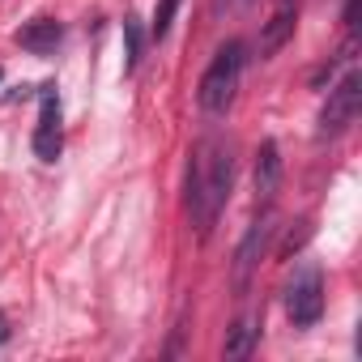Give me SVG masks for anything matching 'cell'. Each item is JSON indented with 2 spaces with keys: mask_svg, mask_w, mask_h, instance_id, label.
<instances>
[{
  "mask_svg": "<svg viewBox=\"0 0 362 362\" xmlns=\"http://www.w3.org/2000/svg\"><path fill=\"white\" fill-rule=\"evenodd\" d=\"M239 5H252V0H214V13H226V9H239Z\"/></svg>",
  "mask_w": 362,
  "mask_h": 362,
  "instance_id": "13",
  "label": "cell"
},
{
  "mask_svg": "<svg viewBox=\"0 0 362 362\" xmlns=\"http://www.w3.org/2000/svg\"><path fill=\"white\" fill-rule=\"evenodd\" d=\"M124 35H128V60H124V69L132 73L136 60H141V26L136 22H124Z\"/></svg>",
  "mask_w": 362,
  "mask_h": 362,
  "instance_id": "12",
  "label": "cell"
},
{
  "mask_svg": "<svg viewBox=\"0 0 362 362\" xmlns=\"http://www.w3.org/2000/svg\"><path fill=\"white\" fill-rule=\"evenodd\" d=\"M230 184H235V149L222 136H205L192 149V166H188V209L197 222V235L209 239L226 201H230Z\"/></svg>",
  "mask_w": 362,
  "mask_h": 362,
  "instance_id": "1",
  "label": "cell"
},
{
  "mask_svg": "<svg viewBox=\"0 0 362 362\" xmlns=\"http://www.w3.org/2000/svg\"><path fill=\"white\" fill-rule=\"evenodd\" d=\"M277 5H298V0H277Z\"/></svg>",
  "mask_w": 362,
  "mask_h": 362,
  "instance_id": "15",
  "label": "cell"
},
{
  "mask_svg": "<svg viewBox=\"0 0 362 362\" xmlns=\"http://www.w3.org/2000/svg\"><path fill=\"white\" fill-rule=\"evenodd\" d=\"M277 188H281V153H277V141H264L256 153V197L269 205Z\"/></svg>",
  "mask_w": 362,
  "mask_h": 362,
  "instance_id": "8",
  "label": "cell"
},
{
  "mask_svg": "<svg viewBox=\"0 0 362 362\" xmlns=\"http://www.w3.org/2000/svg\"><path fill=\"white\" fill-rule=\"evenodd\" d=\"M294 22H298V5H277V13L264 22V35H260V56L264 60L294 35Z\"/></svg>",
  "mask_w": 362,
  "mask_h": 362,
  "instance_id": "9",
  "label": "cell"
},
{
  "mask_svg": "<svg viewBox=\"0 0 362 362\" xmlns=\"http://www.w3.org/2000/svg\"><path fill=\"white\" fill-rule=\"evenodd\" d=\"M64 145V128H60V94L56 86L39 90V128H35V153L39 162H56Z\"/></svg>",
  "mask_w": 362,
  "mask_h": 362,
  "instance_id": "5",
  "label": "cell"
},
{
  "mask_svg": "<svg viewBox=\"0 0 362 362\" xmlns=\"http://www.w3.org/2000/svg\"><path fill=\"white\" fill-rule=\"evenodd\" d=\"M239 73H243V43L230 39L226 47H218L214 64H209L205 77H201V90H197L201 111H209V115H226L230 103H235V90H239Z\"/></svg>",
  "mask_w": 362,
  "mask_h": 362,
  "instance_id": "2",
  "label": "cell"
},
{
  "mask_svg": "<svg viewBox=\"0 0 362 362\" xmlns=\"http://www.w3.org/2000/svg\"><path fill=\"white\" fill-rule=\"evenodd\" d=\"M269 235H273V218H260V222H252L247 239L239 243V252H235V286H239V290L247 286L252 269L260 264V252H264V239H269Z\"/></svg>",
  "mask_w": 362,
  "mask_h": 362,
  "instance_id": "6",
  "label": "cell"
},
{
  "mask_svg": "<svg viewBox=\"0 0 362 362\" xmlns=\"http://www.w3.org/2000/svg\"><path fill=\"white\" fill-rule=\"evenodd\" d=\"M13 39H18L26 52H35V56H52V52L60 47V39H64V26L52 22V18H35V22H26Z\"/></svg>",
  "mask_w": 362,
  "mask_h": 362,
  "instance_id": "7",
  "label": "cell"
},
{
  "mask_svg": "<svg viewBox=\"0 0 362 362\" xmlns=\"http://www.w3.org/2000/svg\"><path fill=\"white\" fill-rule=\"evenodd\" d=\"M358 103H362V77L358 73H345L328 90V103L320 111V136H341L358 119Z\"/></svg>",
  "mask_w": 362,
  "mask_h": 362,
  "instance_id": "4",
  "label": "cell"
},
{
  "mask_svg": "<svg viewBox=\"0 0 362 362\" xmlns=\"http://www.w3.org/2000/svg\"><path fill=\"white\" fill-rule=\"evenodd\" d=\"M175 9H179V0H162V5H158V13H153V39H166Z\"/></svg>",
  "mask_w": 362,
  "mask_h": 362,
  "instance_id": "11",
  "label": "cell"
},
{
  "mask_svg": "<svg viewBox=\"0 0 362 362\" xmlns=\"http://www.w3.org/2000/svg\"><path fill=\"white\" fill-rule=\"evenodd\" d=\"M324 311V277L315 264H303L290 286H286V315L298 324V328H311Z\"/></svg>",
  "mask_w": 362,
  "mask_h": 362,
  "instance_id": "3",
  "label": "cell"
},
{
  "mask_svg": "<svg viewBox=\"0 0 362 362\" xmlns=\"http://www.w3.org/2000/svg\"><path fill=\"white\" fill-rule=\"evenodd\" d=\"M0 341H5V320H0Z\"/></svg>",
  "mask_w": 362,
  "mask_h": 362,
  "instance_id": "14",
  "label": "cell"
},
{
  "mask_svg": "<svg viewBox=\"0 0 362 362\" xmlns=\"http://www.w3.org/2000/svg\"><path fill=\"white\" fill-rule=\"evenodd\" d=\"M256 337H260V320L256 315H243L230 328V337H226V358H247L252 345H256Z\"/></svg>",
  "mask_w": 362,
  "mask_h": 362,
  "instance_id": "10",
  "label": "cell"
}]
</instances>
